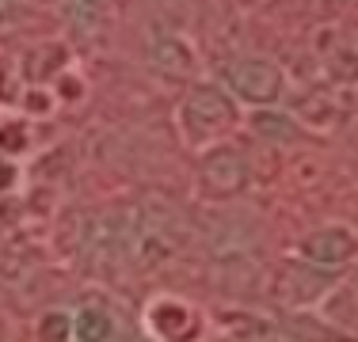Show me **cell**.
Returning <instances> with one entry per match:
<instances>
[{
  "mask_svg": "<svg viewBox=\"0 0 358 342\" xmlns=\"http://www.w3.org/2000/svg\"><path fill=\"white\" fill-rule=\"evenodd\" d=\"M233 118H236V107L221 88L199 84V88H191V96L183 99V126H187V137H191V141L221 137L233 126Z\"/></svg>",
  "mask_w": 358,
  "mask_h": 342,
  "instance_id": "obj_1",
  "label": "cell"
},
{
  "mask_svg": "<svg viewBox=\"0 0 358 342\" xmlns=\"http://www.w3.org/2000/svg\"><path fill=\"white\" fill-rule=\"evenodd\" d=\"M229 84L241 99L248 103H275L278 91H282V73H278L275 61L267 57H244V61L229 65Z\"/></svg>",
  "mask_w": 358,
  "mask_h": 342,
  "instance_id": "obj_2",
  "label": "cell"
},
{
  "mask_svg": "<svg viewBox=\"0 0 358 342\" xmlns=\"http://www.w3.org/2000/svg\"><path fill=\"white\" fill-rule=\"evenodd\" d=\"M248 183V164L236 149H214L206 160H202V186L214 198H229V194L244 191Z\"/></svg>",
  "mask_w": 358,
  "mask_h": 342,
  "instance_id": "obj_3",
  "label": "cell"
},
{
  "mask_svg": "<svg viewBox=\"0 0 358 342\" xmlns=\"http://www.w3.org/2000/svg\"><path fill=\"white\" fill-rule=\"evenodd\" d=\"M358 239L347 232V228H320V232L305 236L301 255L309 262H320V267H339V262L355 259Z\"/></svg>",
  "mask_w": 358,
  "mask_h": 342,
  "instance_id": "obj_4",
  "label": "cell"
},
{
  "mask_svg": "<svg viewBox=\"0 0 358 342\" xmlns=\"http://www.w3.org/2000/svg\"><path fill=\"white\" fill-rule=\"evenodd\" d=\"M76 339L80 342H107L110 339V320L103 308H84L76 315Z\"/></svg>",
  "mask_w": 358,
  "mask_h": 342,
  "instance_id": "obj_5",
  "label": "cell"
},
{
  "mask_svg": "<svg viewBox=\"0 0 358 342\" xmlns=\"http://www.w3.org/2000/svg\"><path fill=\"white\" fill-rule=\"evenodd\" d=\"M69 20L76 23V31H96L99 0H69Z\"/></svg>",
  "mask_w": 358,
  "mask_h": 342,
  "instance_id": "obj_6",
  "label": "cell"
},
{
  "mask_svg": "<svg viewBox=\"0 0 358 342\" xmlns=\"http://www.w3.org/2000/svg\"><path fill=\"white\" fill-rule=\"evenodd\" d=\"M65 331H69V320H65V315H46V323H42V339L46 342H62Z\"/></svg>",
  "mask_w": 358,
  "mask_h": 342,
  "instance_id": "obj_7",
  "label": "cell"
},
{
  "mask_svg": "<svg viewBox=\"0 0 358 342\" xmlns=\"http://www.w3.org/2000/svg\"><path fill=\"white\" fill-rule=\"evenodd\" d=\"M255 126H259V133H282V137H289V130H282V126H289L286 118H271V114H259L255 118Z\"/></svg>",
  "mask_w": 358,
  "mask_h": 342,
  "instance_id": "obj_8",
  "label": "cell"
},
{
  "mask_svg": "<svg viewBox=\"0 0 358 342\" xmlns=\"http://www.w3.org/2000/svg\"><path fill=\"white\" fill-rule=\"evenodd\" d=\"M20 15V0H0V23H12Z\"/></svg>",
  "mask_w": 358,
  "mask_h": 342,
  "instance_id": "obj_9",
  "label": "cell"
},
{
  "mask_svg": "<svg viewBox=\"0 0 358 342\" xmlns=\"http://www.w3.org/2000/svg\"><path fill=\"white\" fill-rule=\"evenodd\" d=\"M12 164H4V160H0V191H8V186H12Z\"/></svg>",
  "mask_w": 358,
  "mask_h": 342,
  "instance_id": "obj_10",
  "label": "cell"
}]
</instances>
